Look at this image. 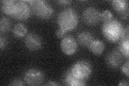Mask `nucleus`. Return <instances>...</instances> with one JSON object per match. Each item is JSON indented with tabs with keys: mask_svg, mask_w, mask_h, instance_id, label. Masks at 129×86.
<instances>
[{
	"mask_svg": "<svg viewBox=\"0 0 129 86\" xmlns=\"http://www.w3.org/2000/svg\"><path fill=\"white\" fill-rule=\"evenodd\" d=\"M125 28L118 20L112 19L103 23L102 32L103 36L111 42H117L124 38Z\"/></svg>",
	"mask_w": 129,
	"mask_h": 86,
	"instance_id": "f257e3e1",
	"label": "nucleus"
},
{
	"mask_svg": "<svg viewBox=\"0 0 129 86\" xmlns=\"http://www.w3.org/2000/svg\"><path fill=\"white\" fill-rule=\"evenodd\" d=\"M79 22V17L76 11L72 8H67L59 13L58 23L59 27L67 32L74 29Z\"/></svg>",
	"mask_w": 129,
	"mask_h": 86,
	"instance_id": "f03ea898",
	"label": "nucleus"
},
{
	"mask_svg": "<svg viewBox=\"0 0 129 86\" xmlns=\"http://www.w3.org/2000/svg\"><path fill=\"white\" fill-rule=\"evenodd\" d=\"M30 5V8L33 13L38 17L47 19L51 18L53 14V9L47 2L43 0L26 1Z\"/></svg>",
	"mask_w": 129,
	"mask_h": 86,
	"instance_id": "7ed1b4c3",
	"label": "nucleus"
},
{
	"mask_svg": "<svg viewBox=\"0 0 129 86\" xmlns=\"http://www.w3.org/2000/svg\"><path fill=\"white\" fill-rule=\"evenodd\" d=\"M70 70L77 78L86 81L91 75L92 68L88 61L80 60L73 65Z\"/></svg>",
	"mask_w": 129,
	"mask_h": 86,
	"instance_id": "20e7f679",
	"label": "nucleus"
},
{
	"mask_svg": "<svg viewBox=\"0 0 129 86\" xmlns=\"http://www.w3.org/2000/svg\"><path fill=\"white\" fill-rule=\"evenodd\" d=\"M30 8L26 1H16L15 9L12 17L19 20H26L30 16Z\"/></svg>",
	"mask_w": 129,
	"mask_h": 86,
	"instance_id": "39448f33",
	"label": "nucleus"
},
{
	"mask_svg": "<svg viewBox=\"0 0 129 86\" xmlns=\"http://www.w3.org/2000/svg\"><path fill=\"white\" fill-rule=\"evenodd\" d=\"M44 79L43 73L37 69H30L24 74V80L30 85H38L41 84Z\"/></svg>",
	"mask_w": 129,
	"mask_h": 86,
	"instance_id": "423d86ee",
	"label": "nucleus"
},
{
	"mask_svg": "<svg viewBox=\"0 0 129 86\" xmlns=\"http://www.w3.org/2000/svg\"><path fill=\"white\" fill-rule=\"evenodd\" d=\"M83 19L87 25H96L101 20V13L94 7H88L83 13Z\"/></svg>",
	"mask_w": 129,
	"mask_h": 86,
	"instance_id": "0eeeda50",
	"label": "nucleus"
},
{
	"mask_svg": "<svg viewBox=\"0 0 129 86\" xmlns=\"http://www.w3.org/2000/svg\"><path fill=\"white\" fill-rule=\"evenodd\" d=\"M60 46L64 54L71 55L74 54L77 51L78 44L76 40L73 37L67 36L62 39Z\"/></svg>",
	"mask_w": 129,
	"mask_h": 86,
	"instance_id": "6e6552de",
	"label": "nucleus"
},
{
	"mask_svg": "<svg viewBox=\"0 0 129 86\" xmlns=\"http://www.w3.org/2000/svg\"><path fill=\"white\" fill-rule=\"evenodd\" d=\"M25 46L30 50L37 51L42 46L41 38L36 34L30 33L26 36L24 39Z\"/></svg>",
	"mask_w": 129,
	"mask_h": 86,
	"instance_id": "1a4fd4ad",
	"label": "nucleus"
},
{
	"mask_svg": "<svg viewBox=\"0 0 129 86\" xmlns=\"http://www.w3.org/2000/svg\"><path fill=\"white\" fill-rule=\"evenodd\" d=\"M123 61V55L118 50H113L108 53L106 56V63L111 68H118Z\"/></svg>",
	"mask_w": 129,
	"mask_h": 86,
	"instance_id": "9d476101",
	"label": "nucleus"
},
{
	"mask_svg": "<svg viewBox=\"0 0 129 86\" xmlns=\"http://www.w3.org/2000/svg\"><path fill=\"white\" fill-rule=\"evenodd\" d=\"M114 9L121 17L126 18L128 16V5L126 0H114L111 2Z\"/></svg>",
	"mask_w": 129,
	"mask_h": 86,
	"instance_id": "9b49d317",
	"label": "nucleus"
},
{
	"mask_svg": "<svg viewBox=\"0 0 129 86\" xmlns=\"http://www.w3.org/2000/svg\"><path fill=\"white\" fill-rule=\"evenodd\" d=\"M64 82L66 85L70 86H82L86 84L85 81L77 78L73 74L71 70L68 71L65 74Z\"/></svg>",
	"mask_w": 129,
	"mask_h": 86,
	"instance_id": "f8f14e48",
	"label": "nucleus"
},
{
	"mask_svg": "<svg viewBox=\"0 0 129 86\" xmlns=\"http://www.w3.org/2000/svg\"><path fill=\"white\" fill-rule=\"evenodd\" d=\"M88 47L93 54L95 55H100L104 50L105 44L101 40L94 39Z\"/></svg>",
	"mask_w": 129,
	"mask_h": 86,
	"instance_id": "ddd939ff",
	"label": "nucleus"
},
{
	"mask_svg": "<svg viewBox=\"0 0 129 86\" xmlns=\"http://www.w3.org/2000/svg\"><path fill=\"white\" fill-rule=\"evenodd\" d=\"M93 40V36L90 32L88 31L80 32L78 36V43L83 47H88Z\"/></svg>",
	"mask_w": 129,
	"mask_h": 86,
	"instance_id": "4468645a",
	"label": "nucleus"
},
{
	"mask_svg": "<svg viewBox=\"0 0 129 86\" xmlns=\"http://www.w3.org/2000/svg\"><path fill=\"white\" fill-rule=\"evenodd\" d=\"M16 1L13 0H5L2 1L1 9L7 15L13 16L15 9Z\"/></svg>",
	"mask_w": 129,
	"mask_h": 86,
	"instance_id": "2eb2a0df",
	"label": "nucleus"
},
{
	"mask_svg": "<svg viewBox=\"0 0 129 86\" xmlns=\"http://www.w3.org/2000/svg\"><path fill=\"white\" fill-rule=\"evenodd\" d=\"M119 52L122 53V54L125 56L126 58H128L129 55V40L128 38H123L120 40L119 44L118 49Z\"/></svg>",
	"mask_w": 129,
	"mask_h": 86,
	"instance_id": "dca6fc26",
	"label": "nucleus"
},
{
	"mask_svg": "<svg viewBox=\"0 0 129 86\" xmlns=\"http://www.w3.org/2000/svg\"><path fill=\"white\" fill-rule=\"evenodd\" d=\"M13 34L17 38H22L27 33V28L22 23L16 24L13 28Z\"/></svg>",
	"mask_w": 129,
	"mask_h": 86,
	"instance_id": "f3484780",
	"label": "nucleus"
},
{
	"mask_svg": "<svg viewBox=\"0 0 129 86\" xmlns=\"http://www.w3.org/2000/svg\"><path fill=\"white\" fill-rule=\"evenodd\" d=\"M10 27V20L7 17H2L0 19V31L1 33H5L9 31Z\"/></svg>",
	"mask_w": 129,
	"mask_h": 86,
	"instance_id": "a211bd4d",
	"label": "nucleus"
},
{
	"mask_svg": "<svg viewBox=\"0 0 129 86\" xmlns=\"http://www.w3.org/2000/svg\"><path fill=\"white\" fill-rule=\"evenodd\" d=\"M113 18V15L111 12L108 10H105L101 13V20L103 23L109 21Z\"/></svg>",
	"mask_w": 129,
	"mask_h": 86,
	"instance_id": "6ab92c4d",
	"label": "nucleus"
},
{
	"mask_svg": "<svg viewBox=\"0 0 129 86\" xmlns=\"http://www.w3.org/2000/svg\"><path fill=\"white\" fill-rule=\"evenodd\" d=\"M128 61H127L125 63L123 66L122 67V72L125 74L127 76H128L129 73H128Z\"/></svg>",
	"mask_w": 129,
	"mask_h": 86,
	"instance_id": "aec40b11",
	"label": "nucleus"
},
{
	"mask_svg": "<svg viewBox=\"0 0 129 86\" xmlns=\"http://www.w3.org/2000/svg\"><path fill=\"white\" fill-rule=\"evenodd\" d=\"M7 43L6 39L1 36L0 37V48H1V50H3V48H5L7 45Z\"/></svg>",
	"mask_w": 129,
	"mask_h": 86,
	"instance_id": "412c9836",
	"label": "nucleus"
},
{
	"mask_svg": "<svg viewBox=\"0 0 129 86\" xmlns=\"http://www.w3.org/2000/svg\"><path fill=\"white\" fill-rule=\"evenodd\" d=\"M66 31H64V30L62 29V28L59 27L58 29L56 31V36L58 37V38H61L66 33Z\"/></svg>",
	"mask_w": 129,
	"mask_h": 86,
	"instance_id": "4be33fe9",
	"label": "nucleus"
},
{
	"mask_svg": "<svg viewBox=\"0 0 129 86\" xmlns=\"http://www.w3.org/2000/svg\"><path fill=\"white\" fill-rule=\"evenodd\" d=\"M11 85H23L24 83L20 79H15L11 82V83L10 84Z\"/></svg>",
	"mask_w": 129,
	"mask_h": 86,
	"instance_id": "5701e85b",
	"label": "nucleus"
},
{
	"mask_svg": "<svg viewBox=\"0 0 129 86\" xmlns=\"http://www.w3.org/2000/svg\"><path fill=\"white\" fill-rule=\"evenodd\" d=\"M58 2L60 3V4H61V5H67V4H68V3H70V2H71V1H58Z\"/></svg>",
	"mask_w": 129,
	"mask_h": 86,
	"instance_id": "b1692460",
	"label": "nucleus"
},
{
	"mask_svg": "<svg viewBox=\"0 0 129 86\" xmlns=\"http://www.w3.org/2000/svg\"><path fill=\"white\" fill-rule=\"evenodd\" d=\"M46 84L48 85H59L58 83H55V82H53V81H50L49 82L47 83Z\"/></svg>",
	"mask_w": 129,
	"mask_h": 86,
	"instance_id": "393cba45",
	"label": "nucleus"
},
{
	"mask_svg": "<svg viewBox=\"0 0 129 86\" xmlns=\"http://www.w3.org/2000/svg\"><path fill=\"white\" fill-rule=\"evenodd\" d=\"M128 85V83H127V82L126 81H121L119 84V85Z\"/></svg>",
	"mask_w": 129,
	"mask_h": 86,
	"instance_id": "a878e982",
	"label": "nucleus"
}]
</instances>
